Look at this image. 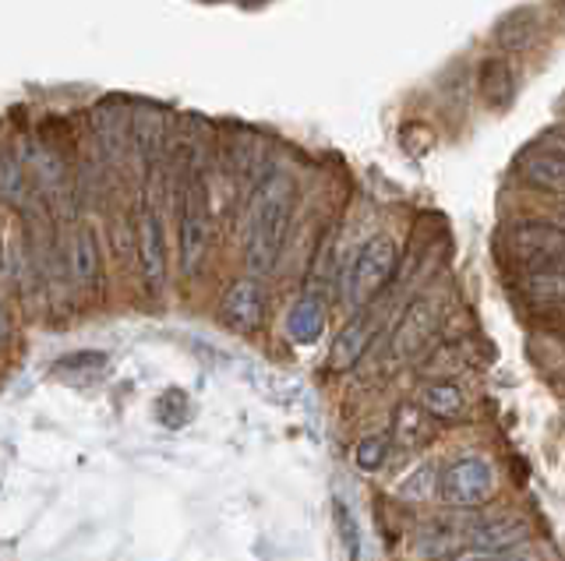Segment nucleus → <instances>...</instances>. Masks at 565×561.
<instances>
[{
    "mask_svg": "<svg viewBox=\"0 0 565 561\" xmlns=\"http://www.w3.org/2000/svg\"><path fill=\"white\" fill-rule=\"evenodd\" d=\"M220 314H223V325L237 328V332L258 328L265 322V290H262L258 279L255 276L237 279V283L223 293Z\"/></svg>",
    "mask_w": 565,
    "mask_h": 561,
    "instance_id": "obj_10",
    "label": "nucleus"
},
{
    "mask_svg": "<svg viewBox=\"0 0 565 561\" xmlns=\"http://www.w3.org/2000/svg\"><path fill=\"white\" fill-rule=\"evenodd\" d=\"M138 269H141V283L149 293H163L167 276H170V255H167V226L159 208L146 198L138 213Z\"/></svg>",
    "mask_w": 565,
    "mask_h": 561,
    "instance_id": "obj_5",
    "label": "nucleus"
},
{
    "mask_svg": "<svg viewBox=\"0 0 565 561\" xmlns=\"http://www.w3.org/2000/svg\"><path fill=\"white\" fill-rule=\"evenodd\" d=\"M131 134L135 142L141 149V155H152L159 152V145H163V114H159L156 107H141L131 120Z\"/></svg>",
    "mask_w": 565,
    "mask_h": 561,
    "instance_id": "obj_20",
    "label": "nucleus"
},
{
    "mask_svg": "<svg viewBox=\"0 0 565 561\" xmlns=\"http://www.w3.org/2000/svg\"><path fill=\"white\" fill-rule=\"evenodd\" d=\"M530 540V522L523 516H494V519H484L470 526L463 533V543L473 551V554H484V558H499L512 548H520V543Z\"/></svg>",
    "mask_w": 565,
    "mask_h": 561,
    "instance_id": "obj_7",
    "label": "nucleus"
},
{
    "mask_svg": "<svg viewBox=\"0 0 565 561\" xmlns=\"http://www.w3.org/2000/svg\"><path fill=\"white\" fill-rule=\"evenodd\" d=\"M8 336H11V325H8V311H4V304H0V346L8 343Z\"/></svg>",
    "mask_w": 565,
    "mask_h": 561,
    "instance_id": "obj_26",
    "label": "nucleus"
},
{
    "mask_svg": "<svg viewBox=\"0 0 565 561\" xmlns=\"http://www.w3.org/2000/svg\"><path fill=\"white\" fill-rule=\"evenodd\" d=\"M431 484H435V470H431V466H417V470L411 473V477H406V481L399 484V495L420 501V498H428V495H431Z\"/></svg>",
    "mask_w": 565,
    "mask_h": 561,
    "instance_id": "obj_24",
    "label": "nucleus"
},
{
    "mask_svg": "<svg viewBox=\"0 0 565 561\" xmlns=\"http://www.w3.org/2000/svg\"><path fill=\"white\" fill-rule=\"evenodd\" d=\"M29 191L32 187H29V173H25L22 160H18L11 149L0 145V198L14 208H22L29 202Z\"/></svg>",
    "mask_w": 565,
    "mask_h": 561,
    "instance_id": "obj_18",
    "label": "nucleus"
},
{
    "mask_svg": "<svg viewBox=\"0 0 565 561\" xmlns=\"http://www.w3.org/2000/svg\"><path fill=\"white\" fill-rule=\"evenodd\" d=\"M463 407H467V396L452 381H431L420 389V410L438 420H456L463 413Z\"/></svg>",
    "mask_w": 565,
    "mask_h": 561,
    "instance_id": "obj_16",
    "label": "nucleus"
},
{
    "mask_svg": "<svg viewBox=\"0 0 565 561\" xmlns=\"http://www.w3.org/2000/svg\"><path fill=\"white\" fill-rule=\"evenodd\" d=\"M520 177L530 187L552 191V195H562L565 187V155H562V142L558 131H552V142H534L523 155H520Z\"/></svg>",
    "mask_w": 565,
    "mask_h": 561,
    "instance_id": "obj_8",
    "label": "nucleus"
},
{
    "mask_svg": "<svg viewBox=\"0 0 565 561\" xmlns=\"http://www.w3.org/2000/svg\"><path fill=\"white\" fill-rule=\"evenodd\" d=\"M435 325H438V314L428 296H417V301L406 304L403 319L393 332V357L414 360L420 349H428V343L435 336Z\"/></svg>",
    "mask_w": 565,
    "mask_h": 561,
    "instance_id": "obj_9",
    "label": "nucleus"
},
{
    "mask_svg": "<svg viewBox=\"0 0 565 561\" xmlns=\"http://www.w3.org/2000/svg\"><path fill=\"white\" fill-rule=\"evenodd\" d=\"M335 522H340V533H343V543L350 551V561L361 558V533H358V522H353V513L347 505H335Z\"/></svg>",
    "mask_w": 565,
    "mask_h": 561,
    "instance_id": "obj_25",
    "label": "nucleus"
},
{
    "mask_svg": "<svg viewBox=\"0 0 565 561\" xmlns=\"http://www.w3.org/2000/svg\"><path fill=\"white\" fill-rule=\"evenodd\" d=\"M477 89H481V99L491 110H509L512 99H516V72H512V64L502 54L488 57L477 67Z\"/></svg>",
    "mask_w": 565,
    "mask_h": 561,
    "instance_id": "obj_13",
    "label": "nucleus"
},
{
    "mask_svg": "<svg viewBox=\"0 0 565 561\" xmlns=\"http://www.w3.org/2000/svg\"><path fill=\"white\" fill-rule=\"evenodd\" d=\"M177 251H181V272L191 279L199 276L209 255V195L202 177H184L181 184V226H177Z\"/></svg>",
    "mask_w": 565,
    "mask_h": 561,
    "instance_id": "obj_3",
    "label": "nucleus"
},
{
    "mask_svg": "<svg viewBox=\"0 0 565 561\" xmlns=\"http://www.w3.org/2000/svg\"><path fill=\"white\" fill-rule=\"evenodd\" d=\"M103 367H106V354H99V349H82V354L61 357L53 364V371L57 375H96Z\"/></svg>",
    "mask_w": 565,
    "mask_h": 561,
    "instance_id": "obj_21",
    "label": "nucleus"
},
{
    "mask_svg": "<svg viewBox=\"0 0 565 561\" xmlns=\"http://www.w3.org/2000/svg\"><path fill=\"white\" fill-rule=\"evenodd\" d=\"M438 495L446 505H484L494 495V470L484 460H459L438 481Z\"/></svg>",
    "mask_w": 565,
    "mask_h": 561,
    "instance_id": "obj_6",
    "label": "nucleus"
},
{
    "mask_svg": "<svg viewBox=\"0 0 565 561\" xmlns=\"http://www.w3.org/2000/svg\"><path fill=\"white\" fill-rule=\"evenodd\" d=\"M67 269L78 290H96L99 287V240L88 223H78L67 237Z\"/></svg>",
    "mask_w": 565,
    "mask_h": 561,
    "instance_id": "obj_12",
    "label": "nucleus"
},
{
    "mask_svg": "<svg viewBox=\"0 0 565 561\" xmlns=\"http://www.w3.org/2000/svg\"><path fill=\"white\" fill-rule=\"evenodd\" d=\"M459 548H463V533L452 530V526H428V530H420L417 543H414V554L420 561H441V558H452L459 554Z\"/></svg>",
    "mask_w": 565,
    "mask_h": 561,
    "instance_id": "obj_17",
    "label": "nucleus"
},
{
    "mask_svg": "<svg viewBox=\"0 0 565 561\" xmlns=\"http://www.w3.org/2000/svg\"><path fill=\"white\" fill-rule=\"evenodd\" d=\"M396 261H399V248L393 237H371L364 248L353 255L350 261V272H347V301L353 308H364L371 304L375 296L382 293V287L393 279L396 272Z\"/></svg>",
    "mask_w": 565,
    "mask_h": 561,
    "instance_id": "obj_2",
    "label": "nucleus"
},
{
    "mask_svg": "<svg viewBox=\"0 0 565 561\" xmlns=\"http://www.w3.org/2000/svg\"><path fill=\"white\" fill-rule=\"evenodd\" d=\"M322 328H326V304L318 301V296H300V301L294 304V311H290V319H287L290 339L300 343V346H308V343H315L318 336H322Z\"/></svg>",
    "mask_w": 565,
    "mask_h": 561,
    "instance_id": "obj_15",
    "label": "nucleus"
},
{
    "mask_svg": "<svg viewBox=\"0 0 565 561\" xmlns=\"http://www.w3.org/2000/svg\"><path fill=\"white\" fill-rule=\"evenodd\" d=\"M0 255H4V251H0ZM0 269H4V258H0Z\"/></svg>",
    "mask_w": 565,
    "mask_h": 561,
    "instance_id": "obj_27",
    "label": "nucleus"
},
{
    "mask_svg": "<svg viewBox=\"0 0 565 561\" xmlns=\"http://www.w3.org/2000/svg\"><path fill=\"white\" fill-rule=\"evenodd\" d=\"M520 287H523V293L537 308H562V290H565L562 261H552V266H537V269H523Z\"/></svg>",
    "mask_w": 565,
    "mask_h": 561,
    "instance_id": "obj_14",
    "label": "nucleus"
},
{
    "mask_svg": "<svg viewBox=\"0 0 565 561\" xmlns=\"http://www.w3.org/2000/svg\"><path fill=\"white\" fill-rule=\"evenodd\" d=\"M534 36H537L534 11H516L499 25V46L509 50V54H520V50H526L530 43H534Z\"/></svg>",
    "mask_w": 565,
    "mask_h": 561,
    "instance_id": "obj_19",
    "label": "nucleus"
},
{
    "mask_svg": "<svg viewBox=\"0 0 565 561\" xmlns=\"http://www.w3.org/2000/svg\"><path fill=\"white\" fill-rule=\"evenodd\" d=\"M294 202H297V187L290 173L273 170L258 181L252 205H247V230H244V261L255 279L276 272L282 248H287Z\"/></svg>",
    "mask_w": 565,
    "mask_h": 561,
    "instance_id": "obj_1",
    "label": "nucleus"
},
{
    "mask_svg": "<svg viewBox=\"0 0 565 561\" xmlns=\"http://www.w3.org/2000/svg\"><path fill=\"white\" fill-rule=\"evenodd\" d=\"M509 258L516 261L520 269H537V266H552V261H562L565 251V234L558 223L547 219H520L512 223L502 234Z\"/></svg>",
    "mask_w": 565,
    "mask_h": 561,
    "instance_id": "obj_4",
    "label": "nucleus"
},
{
    "mask_svg": "<svg viewBox=\"0 0 565 561\" xmlns=\"http://www.w3.org/2000/svg\"><path fill=\"white\" fill-rule=\"evenodd\" d=\"M428 431H431V428H424V417H420L414 407H403V410L396 413V438L406 434V438H403V445H406V449H417V445L424 442V438H428Z\"/></svg>",
    "mask_w": 565,
    "mask_h": 561,
    "instance_id": "obj_23",
    "label": "nucleus"
},
{
    "mask_svg": "<svg viewBox=\"0 0 565 561\" xmlns=\"http://www.w3.org/2000/svg\"><path fill=\"white\" fill-rule=\"evenodd\" d=\"M385 455H388V442L382 434H371V438H361L358 449H353V463H358L361 473H375L382 470Z\"/></svg>",
    "mask_w": 565,
    "mask_h": 561,
    "instance_id": "obj_22",
    "label": "nucleus"
},
{
    "mask_svg": "<svg viewBox=\"0 0 565 561\" xmlns=\"http://www.w3.org/2000/svg\"><path fill=\"white\" fill-rule=\"evenodd\" d=\"M375 325H379L375 311L358 308V314L343 325V332L332 343V354H329L332 371H350V367L367 354L371 339H375Z\"/></svg>",
    "mask_w": 565,
    "mask_h": 561,
    "instance_id": "obj_11",
    "label": "nucleus"
}]
</instances>
